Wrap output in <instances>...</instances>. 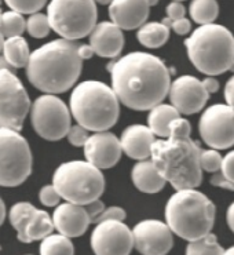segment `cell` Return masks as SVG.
I'll use <instances>...</instances> for the list:
<instances>
[{
	"label": "cell",
	"instance_id": "cell-1",
	"mask_svg": "<svg viewBox=\"0 0 234 255\" xmlns=\"http://www.w3.org/2000/svg\"><path fill=\"white\" fill-rule=\"evenodd\" d=\"M112 89L120 104L134 111H150L165 100L170 69L150 53L134 51L108 65Z\"/></svg>",
	"mask_w": 234,
	"mask_h": 255
},
{
	"label": "cell",
	"instance_id": "cell-2",
	"mask_svg": "<svg viewBox=\"0 0 234 255\" xmlns=\"http://www.w3.org/2000/svg\"><path fill=\"white\" fill-rule=\"evenodd\" d=\"M77 47L76 42L61 37L36 48L25 66L30 84L44 94H62L72 89L83 69Z\"/></svg>",
	"mask_w": 234,
	"mask_h": 255
},
{
	"label": "cell",
	"instance_id": "cell-3",
	"mask_svg": "<svg viewBox=\"0 0 234 255\" xmlns=\"http://www.w3.org/2000/svg\"><path fill=\"white\" fill-rule=\"evenodd\" d=\"M200 153L201 148L190 135H168L154 141L150 159L174 189H196L203 181Z\"/></svg>",
	"mask_w": 234,
	"mask_h": 255
},
{
	"label": "cell",
	"instance_id": "cell-4",
	"mask_svg": "<svg viewBox=\"0 0 234 255\" xmlns=\"http://www.w3.org/2000/svg\"><path fill=\"white\" fill-rule=\"evenodd\" d=\"M217 207L197 189L176 190L165 206V224L186 242L204 238L214 228Z\"/></svg>",
	"mask_w": 234,
	"mask_h": 255
},
{
	"label": "cell",
	"instance_id": "cell-5",
	"mask_svg": "<svg viewBox=\"0 0 234 255\" xmlns=\"http://www.w3.org/2000/svg\"><path fill=\"white\" fill-rule=\"evenodd\" d=\"M187 57L193 66L207 76L234 72V36L215 22L200 25L185 40Z\"/></svg>",
	"mask_w": 234,
	"mask_h": 255
},
{
	"label": "cell",
	"instance_id": "cell-6",
	"mask_svg": "<svg viewBox=\"0 0 234 255\" xmlns=\"http://www.w3.org/2000/svg\"><path fill=\"white\" fill-rule=\"evenodd\" d=\"M69 109L77 125L98 132L108 131L116 125L120 101L111 86L98 80H86L75 86L70 94Z\"/></svg>",
	"mask_w": 234,
	"mask_h": 255
},
{
	"label": "cell",
	"instance_id": "cell-7",
	"mask_svg": "<svg viewBox=\"0 0 234 255\" xmlns=\"http://www.w3.org/2000/svg\"><path fill=\"white\" fill-rule=\"evenodd\" d=\"M53 186L61 199L86 206L102 196L105 177L98 167L87 160H70L62 163L54 171Z\"/></svg>",
	"mask_w": 234,
	"mask_h": 255
},
{
	"label": "cell",
	"instance_id": "cell-8",
	"mask_svg": "<svg viewBox=\"0 0 234 255\" xmlns=\"http://www.w3.org/2000/svg\"><path fill=\"white\" fill-rule=\"evenodd\" d=\"M47 18L57 35L68 40H79L91 33L97 25V3L94 0H51Z\"/></svg>",
	"mask_w": 234,
	"mask_h": 255
},
{
	"label": "cell",
	"instance_id": "cell-9",
	"mask_svg": "<svg viewBox=\"0 0 234 255\" xmlns=\"http://www.w3.org/2000/svg\"><path fill=\"white\" fill-rule=\"evenodd\" d=\"M32 150L19 131L0 127V186L23 184L32 172Z\"/></svg>",
	"mask_w": 234,
	"mask_h": 255
},
{
	"label": "cell",
	"instance_id": "cell-10",
	"mask_svg": "<svg viewBox=\"0 0 234 255\" xmlns=\"http://www.w3.org/2000/svg\"><path fill=\"white\" fill-rule=\"evenodd\" d=\"M29 113L33 130L46 141H61L69 131L70 109L57 95H40L30 104Z\"/></svg>",
	"mask_w": 234,
	"mask_h": 255
},
{
	"label": "cell",
	"instance_id": "cell-11",
	"mask_svg": "<svg viewBox=\"0 0 234 255\" xmlns=\"http://www.w3.org/2000/svg\"><path fill=\"white\" fill-rule=\"evenodd\" d=\"M30 100L12 71H0V127L19 131L29 113Z\"/></svg>",
	"mask_w": 234,
	"mask_h": 255
},
{
	"label": "cell",
	"instance_id": "cell-12",
	"mask_svg": "<svg viewBox=\"0 0 234 255\" xmlns=\"http://www.w3.org/2000/svg\"><path fill=\"white\" fill-rule=\"evenodd\" d=\"M199 131L211 149L232 148L234 145V109L228 104L208 107L200 118Z\"/></svg>",
	"mask_w": 234,
	"mask_h": 255
},
{
	"label": "cell",
	"instance_id": "cell-13",
	"mask_svg": "<svg viewBox=\"0 0 234 255\" xmlns=\"http://www.w3.org/2000/svg\"><path fill=\"white\" fill-rule=\"evenodd\" d=\"M8 218L21 243L43 240L54 231L51 217L44 210H39L28 202L15 203L10 210Z\"/></svg>",
	"mask_w": 234,
	"mask_h": 255
},
{
	"label": "cell",
	"instance_id": "cell-14",
	"mask_svg": "<svg viewBox=\"0 0 234 255\" xmlns=\"http://www.w3.org/2000/svg\"><path fill=\"white\" fill-rule=\"evenodd\" d=\"M95 255H129L134 249L132 231L123 221L98 222L91 235Z\"/></svg>",
	"mask_w": 234,
	"mask_h": 255
},
{
	"label": "cell",
	"instance_id": "cell-15",
	"mask_svg": "<svg viewBox=\"0 0 234 255\" xmlns=\"http://www.w3.org/2000/svg\"><path fill=\"white\" fill-rule=\"evenodd\" d=\"M172 235L165 222L140 221L132 229L134 247L142 255H167L174 246Z\"/></svg>",
	"mask_w": 234,
	"mask_h": 255
},
{
	"label": "cell",
	"instance_id": "cell-16",
	"mask_svg": "<svg viewBox=\"0 0 234 255\" xmlns=\"http://www.w3.org/2000/svg\"><path fill=\"white\" fill-rule=\"evenodd\" d=\"M168 97L171 105L181 115H194L203 111L210 100L203 82L190 75L175 79L170 86Z\"/></svg>",
	"mask_w": 234,
	"mask_h": 255
},
{
	"label": "cell",
	"instance_id": "cell-17",
	"mask_svg": "<svg viewBox=\"0 0 234 255\" xmlns=\"http://www.w3.org/2000/svg\"><path fill=\"white\" fill-rule=\"evenodd\" d=\"M83 148L86 160L100 170H108L116 166L123 153L120 139L109 132V130L94 132L88 136Z\"/></svg>",
	"mask_w": 234,
	"mask_h": 255
},
{
	"label": "cell",
	"instance_id": "cell-18",
	"mask_svg": "<svg viewBox=\"0 0 234 255\" xmlns=\"http://www.w3.org/2000/svg\"><path fill=\"white\" fill-rule=\"evenodd\" d=\"M150 6L147 0H112L109 17L121 30L140 28L149 18Z\"/></svg>",
	"mask_w": 234,
	"mask_h": 255
},
{
	"label": "cell",
	"instance_id": "cell-19",
	"mask_svg": "<svg viewBox=\"0 0 234 255\" xmlns=\"http://www.w3.org/2000/svg\"><path fill=\"white\" fill-rule=\"evenodd\" d=\"M51 220L54 229L69 239L83 236L91 224L84 206L69 202L58 204L54 210Z\"/></svg>",
	"mask_w": 234,
	"mask_h": 255
},
{
	"label": "cell",
	"instance_id": "cell-20",
	"mask_svg": "<svg viewBox=\"0 0 234 255\" xmlns=\"http://www.w3.org/2000/svg\"><path fill=\"white\" fill-rule=\"evenodd\" d=\"M90 46L95 55L102 58H116L124 48V35L112 21H102L90 33Z\"/></svg>",
	"mask_w": 234,
	"mask_h": 255
},
{
	"label": "cell",
	"instance_id": "cell-21",
	"mask_svg": "<svg viewBox=\"0 0 234 255\" xmlns=\"http://www.w3.org/2000/svg\"><path fill=\"white\" fill-rule=\"evenodd\" d=\"M154 141V134L147 126L143 125L128 126L120 136V143L124 153L138 161L150 159Z\"/></svg>",
	"mask_w": 234,
	"mask_h": 255
},
{
	"label": "cell",
	"instance_id": "cell-22",
	"mask_svg": "<svg viewBox=\"0 0 234 255\" xmlns=\"http://www.w3.org/2000/svg\"><path fill=\"white\" fill-rule=\"evenodd\" d=\"M131 179L136 189L147 195L158 193L167 184V181L153 164L152 159L138 161L131 170Z\"/></svg>",
	"mask_w": 234,
	"mask_h": 255
},
{
	"label": "cell",
	"instance_id": "cell-23",
	"mask_svg": "<svg viewBox=\"0 0 234 255\" xmlns=\"http://www.w3.org/2000/svg\"><path fill=\"white\" fill-rule=\"evenodd\" d=\"M181 118V113L171 104H158L149 111L147 127L150 128L154 136L167 138L170 135V125L172 120Z\"/></svg>",
	"mask_w": 234,
	"mask_h": 255
},
{
	"label": "cell",
	"instance_id": "cell-24",
	"mask_svg": "<svg viewBox=\"0 0 234 255\" xmlns=\"http://www.w3.org/2000/svg\"><path fill=\"white\" fill-rule=\"evenodd\" d=\"M1 55L6 58V61L14 69L25 68L28 65V61L30 57V50L28 42L22 36H14L7 37L3 43Z\"/></svg>",
	"mask_w": 234,
	"mask_h": 255
},
{
	"label": "cell",
	"instance_id": "cell-25",
	"mask_svg": "<svg viewBox=\"0 0 234 255\" xmlns=\"http://www.w3.org/2000/svg\"><path fill=\"white\" fill-rule=\"evenodd\" d=\"M170 28L163 22H145L138 28L136 37L146 48H158L170 39Z\"/></svg>",
	"mask_w": 234,
	"mask_h": 255
},
{
	"label": "cell",
	"instance_id": "cell-26",
	"mask_svg": "<svg viewBox=\"0 0 234 255\" xmlns=\"http://www.w3.org/2000/svg\"><path fill=\"white\" fill-rule=\"evenodd\" d=\"M189 14L196 24H212L219 15V4L217 0H192Z\"/></svg>",
	"mask_w": 234,
	"mask_h": 255
},
{
	"label": "cell",
	"instance_id": "cell-27",
	"mask_svg": "<svg viewBox=\"0 0 234 255\" xmlns=\"http://www.w3.org/2000/svg\"><path fill=\"white\" fill-rule=\"evenodd\" d=\"M40 255H75V247L69 238L51 233L41 240Z\"/></svg>",
	"mask_w": 234,
	"mask_h": 255
},
{
	"label": "cell",
	"instance_id": "cell-28",
	"mask_svg": "<svg viewBox=\"0 0 234 255\" xmlns=\"http://www.w3.org/2000/svg\"><path fill=\"white\" fill-rule=\"evenodd\" d=\"M225 250L218 243V238L214 233H208L204 238L189 242L186 255H223Z\"/></svg>",
	"mask_w": 234,
	"mask_h": 255
},
{
	"label": "cell",
	"instance_id": "cell-29",
	"mask_svg": "<svg viewBox=\"0 0 234 255\" xmlns=\"http://www.w3.org/2000/svg\"><path fill=\"white\" fill-rule=\"evenodd\" d=\"M26 30V19L23 18L22 14L10 10V11L1 12L0 17V32L7 37H14V36H22Z\"/></svg>",
	"mask_w": 234,
	"mask_h": 255
},
{
	"label": "cell",
	"instance_id": "cell-30",
	"mask_svg": "<svg viewBox=\"0 0 234 255\" xmlns=\"http://www.w3.org/2000/svg\"><path fill=\"white\" fill-rule=\"evenodd\" d=\"M211 184L223 189L234 190V150L223 156L221 171L211 177Z\"/></svg>",
	"mask_w": 234,
	"mask_h": 255
},
{
	"label": "cell",
	"instance_id": "cell-31",
	"mask_svg": "<svg viewBox=\"0 0 234 255\" xmlns=\"http://www.w3.org/2000/svg\"><path fill=\"white\" fill-rule=\"evenodd\" d=\"M26 30L32 37H36V39H43L48 36L51 26L48 22L47 14H43V12L30 14L29 18L26 19Z\"/></svg>",
	"mask_w": 234,
	"mask_h": 255
},
{
	"label": "cell",
	"instance_id": "cell-32",
	"mask_svg": "<svg viewBox=\"0 0 234 255\" xmlns=\"http://www.w3.org/2000/svg\"><path fill=\"white\" fill-rule=\"evenodd\" d=\"M222 154L219 153V150H217V149L210 148L207 150L201 149V153H200L201 170L205 172H211V174L219 172L221 167H222Z\"/></svg>",
	"mask_w": 234,
	"mask_h": 255
},
{
	"label": "cell",
	"instance_id": "cell-33",
	"mask_svg": "<svg viewBox=\"0 0 234 255\" xmlns=\"http://www.w3.org/2000/svg\"><path fill=\"white\" fill-rule=\"evenodd\" d=\"M10 10L19 12V14H35L39 12L46 6L47 0H4Z\"/></svg>",
	"mask_w": 234,
	"mask_h": 255
},
{
	"label": "cell",
	"instance_id": "cell-34",
	"mask_svg": "<svg viewBox=\"0 0 234 255\" xmlns=\"http://www.w3.org/2000/svg\"><path fill=\"white\" fill-rule=\"evenodd\" d=\"M88 136H90V131L80 125L70 126L69 131L66 134V138H68L70 145H73L76 148L84 146V143L87 142Z\"/></svg>",
	"mask_w": 234,
	"mask_h": 255
},
{
	"label": "cell",
	"instance_id": "cell-35",
	"mask_svg": "<svg viewBox=\"0 0 234 255\" xmlns=\"http://www.w3.org/2000/svg\"><path fill=\"white\" fill-rule=\"evenodd\" d=\"M39 199L41 204L46 207H57L61 200V196L58 195V192L55 190L53 185H46L39 192Z\"/></svg>",
	"mask_w": 234,
	"mask_h": 255
},
{
	"label": "cell",
	"instance_id": "cell-36",
	"mask_svg": "<svg viewBox=\"0 0 234 255\" xmlns=\"http://www.w3.org/2000/svg\"><path fill=\"white\" fill-rule=\"evenodd\" d=\"M161 22L167 25L170 29L174 30L176 35H187V33L192 30V22L185 17L179 18V19H175V21H170L168 18H164Z\"/></svg>",
	"mask_w": 234,
	"mask_h": 255
},
{
	"label": "cell",
	"instance_id": "cell-37",
	"mask_svg": "<svg viewBox=\"0 0 234 255\" xmlns=\"http://www.w3.org/2000/svg\"><path fill=\"white\" fill-rule=\"evenodd\" d=\"M127 217V214L121 207L117 206H112L109 208H105L102 214L98 217V220L95 221V224L102 222V221H124Z\"/></svg>",
	"mask_w": 234,
	"mask_h": 255
},
{
	"label": "cell",
	"instance_id": "cell-38",
	"mask_svg": "<svg viewBox=\"0 0 234 255\" xmlns=\"http://www.w3.org/2000/svg\"><path fill=\"white\" fill-rule=\"evenodd\" d=\"M190 132H192V126L189 120L178 118L171 122L170 135H190Z\"/></svg>",
	"mask_w": 234,
	"mask_h": 255
},
{
	"label": "cell",
	"instance_id": "cell-39",
	"mask_svg": "<svg viewBox=\"0 0 234 255\" xmlns=\"http://www.w3.org/2000/svg\"><path fill=\"white\" fill-rule=\"evenodd\" d=\"M86 208V213H87L88 218L91 221V224H95V221L98 220V217H100L102 211L105 210V204L101 202V199H95L93 202H90L88 204L84 206Z\"/></svg>",
	"mask_w": 234,
	"mask_h": 255
},
{
	"label": "cell",
	"instance_id": "cell-40",
	"mask_svg": "<svg viewBox=\"0 0 234 255\" xmlns=\"http://www.w3.org/2000/svg\"><path fill=\"white\" fill-rule=\"evenodd\" d=\"M165 12H167V17L170 21H175V19H179V18L185 17L186 14V8L182 4L181 1H171L170 4L165 8Z\"/></svg>",
	"mask_w": 234,
	"mask_h": 255
},
{
	"label": "cell",
	"instance_id": "cell-41",
	"mask_svg": "<svg viewBox=\"0 0 234 255\" xmlns=\"http://www.w3.org/2000/svg\"><path fill=\"white\" fill-rule=\"evenodd\" d=\"M225 100L229 107L234 109V75L228 80V83L225 86Z\"/></svg>",
	"mask_w": 234,
	"mask_h": 255
},
{
	"label": "cell",
	"instance_id": "cell-42",
	"mask_svg": "<svg viewBox=\"0 0 234 255\" xmlns=\"http://www.w3.org/2000/svg\"><path fill=\"white\" fill-rule=\"evenodd\" d=\"M201 82L204 84L205 90L208 91V94H214V93H217L218 90H219V82L215 79V76H207Z\"/></svg>",
	"mask_w": 234,
	"mask_h": 255
},
{
	"label": "cell",
	"instance_id": "cell-43",
	"mask_svg": "<svg viewBox=\"0 0 234 255\" xmlns=\"http://www.w3.org/2000/svg\"><path fill=\"white\" fill-rule=\"evenodd\" d=\"M77 53H79V57L82 61L90 60V58H93V55H95L90 44H79Z\"/></svg>",
	"mask_w": 234,
	"mask_h": 255
},
{
	"label": "cell",
	"instance_id": "cell-44",
	"mask_svg": "<svg viewBox=\"0 0 234 255\" xmlns=\"http://www.w3.org/2000/svg\"><path fill=\"white\" fill-rule=\"evenodd\" d=\"M226 221H228V225L230 228V231L234 233V202L229 206L228 213H226Z\"/></svg>",
	"mask_w": 234,
	"mask_h": 255
},
{
	"label": "cell",
	"instance_id": "cell-45",
	"mask_svg": "<svg viewBox=\"0 0 234 255\" xmlns=\"http://www.w3.org/2000/svg\"><path fill=\"white\" fill-rule=\"evenodd\" d=\"M0 71H15L14 68H12L8 62L6 61V58L3 57V55H0Z\"/></svg>",
	"mask_w": 234,
	"mask_h": 255
},
{
	"label": "cell",
	"instance_id": "cell-46",
	"mask_svg": "<svg viewBox=\"0 0 234 255\" xmlns=\"http://www.w3.org/2000/svg\"><path fill=\"white\" fill-rule=\"evenodd\" d=\"M4 218H6V206H4V202L0 197V226L3 225Z\"/></svg>",
	"mask_w": 234,
	"mask_h": 255
},
{
	"label": "cell",
	"instance_id": "cell-47",
	"mask_svg": "<svg viewBox=\"0 0 234 255\" xmlns=\"http://www.w3.org/2000/svg\"><path fill=\"white\" fill-rule=\"evenodd\" d=\"M95 3H98V4H102V6H106V4H111L112 0H94Z\"/></svg>",
	"mask_w": 234,
	"mask_h": 255
},
{
	"label": "cell",
	"instance_id": "cell-48",
	"mask_svg": "<svg viewBox=\"0 0 234 255\" xmlns=\"http://www.w3.org/2000/svg\"><path fill=\"white\" fill-rule=\"evenodd\" d=\"M223 255H234V246L233 247H230V249L225 250V254Z\"/></svg>",
	"mask_w": 234,
	"mask_h": 255
},
{
	"label": "cell",
	"instance_id": "cell-49",
	"mask_svg": "<svg viewBox=\"0 0 234 255\" xmlns=\"http://www.w3.org/2000/svg\"><path fill=\"white\" fill-rule=\"evenodd\" d=\"M3 43H4V36L1 35V32H0V53L3 50Z\"/></svg>",
	"mask_w": 234,
	"mask_h": 255
},
{
	"label": "cell",
	"instance_id": "cell-50",
	"mask_svg": "<svg viewBox=\"0 0 234 255\" xmlns=\"http://www.w3.org/2000/svg\"><path fill=\"white\" fill-rule=\"evenodd\" d=\"M147 3H149V6L153 7V6H156L158 3V0H147Z\"/></svg>",
	"mask_w": 234,
	"mask_h": 255
},
{
	"label": "cell",
	"instance_id": "cell-51",
	"mask_svg": "<svg viewBox=\"0 0 234 255\" xmlns=\"http://www.w3.org/2000/svg\"><path fill=\"white\" fill-rule=\"evenodd\" d=\"M0 3H1V0H0ZM0 17H1V10H0Z\"/></svg>",
	"mask_w": 234,
	"mask_h": 255
},
{
	"label": "cell",
	"instance_id": "cell-52",
	"mask_svg": "<svg viewBox=\"0 0 234 255\" xmlns=\"http://www.w3.org/2000/svg\"><path fill=\"white\" fill-rule=\"evenodd\" d=\"M174 1H183V0H174Z\"/></svg>",
	"mask_w": 234,
	"mask_h": 255
},
{
	"label": "cell",
	"instance_id": "cell-53",
	"mask_svg": "<svg viewBox=\"0 0 234 255\" xmlns=\"http://www.w3.org/2000/svg\"><path fill=\"white\" fill-rule=\"evenodd\" d=\"M28 255H32V254H28Z\"/></svg>",
	"mask_w": 234,
	"mask_h": 255
}]
</instances>
